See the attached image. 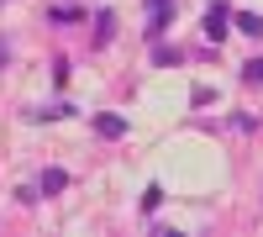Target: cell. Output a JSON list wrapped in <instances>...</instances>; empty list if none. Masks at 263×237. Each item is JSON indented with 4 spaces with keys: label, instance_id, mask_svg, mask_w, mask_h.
<instances>
[{
    "label": "cell",
    "instance_id": "6da1fadb",
    "mask_svg": "<svg viewBox=\"0 0 263 237\" xmlns=\"http://www.w3.org/2000/svg\"><path fill=\"white\" fill-rule=\"evenodd\" d=\"M232 27H237V11L227 6V0H216V6L205 11V37H211V42H221Z\"/></svg>",
    "mask_w": 263,
    "mask_h": 237
},
{
    "label": "cell",
    "instance_id": "7a4b0ae2",
    "mask_svg": "<svg viewBox=\"0 0 263 237\" xmlns=\"http://www.w3.org/2000/svg\"><path fill=\"white\" fill-rule=\"evenodd\" d=\"M168 11H174V0H147V27H142L147 42H158L168 32Z\"/></svg>",
    "mask_w": 263,
    "mask_h": 237
},
{
    "label": "cell",
    "instance_id": "3957f363",
    "mask_svg": "<svg viewBox=\"0 0 263 237\" xmlns=\"http://www.w3.org/2000/svg\"><path fill=\"white\" fill-rule=\"evenodd\" d=\"M95 132H100V137H111V142H116V137H126V116L100 111V116H95Z\"/></svg>",
    "mask_w": 263,
    "mask_h": 237
},
{
    "label": "cell",
    "instance_id": "277c9868",
    "mask_svg": "<svg viewBox=\"0 0 263 237\" xmlns=\"http://www.w3.org/2000/svg\"><path fill=\"white\" fill-rule=\"evenodd\" d=\"M111 32H116V11H100V16H95V48H105Z\"/></svg>",
    "mask_w": 263,
    "mask_h": 237
},
{
    "label": "cell",
    "instance_id": "5b68a950",
    "mask_svg": "<svg viewBox=\"0 0 263 237\" xmlns=\"http://www.w3.org/2000/svg\"><path fill=\"white\" fill-rule=\"evenodd\" d=\"M63 185H69V174H63V169H42V185H37V190H42V195H58Z\"/></svg>",
    "mask_w": 263,
    "mask_h": 237
},
{
    "label": "cell",
    "instance_id": "8992f818",
    "mask_svg": "<svg viewBox=\"0 0 263 237\" xmlns=\"http://www.w3.org/2000/svg\"><path fill=\"white\" fill-rule=\"evenodd\" d=\"M237 32H242V37H263V16L258 11H242V16H237Z\"/></svg>",
    "mask_w": 263,
    "mask_h": 237
},
{
    "label": "cell",
    "instance_id": "52a82bcc",
    "mask_svg": "<svg viewBox=\"0 0 263 237\" xmlns=\"http://www.w3.org/2000/svg\"><path fill=\"white\" fill-rule=\"evenodd\" d=\"M242 79H248V84H263V58H248V63H242Z\"/></svg>",
    "mask_w": 263,
    "mask_h": 237
},
{
    "label": "cell",
    "instance_id": "ba28073f",
    "mask_svg": "<svg viewBox=\"0 0 263 237\" xmlns=\"http://www.w3.org/2000/svg\"><path fill=\"white\" fill-rule=\"evenodd\" d=\"M79 16H84L79 6H53V11H48V21H79Z\"/></svg>",
    "mask_w": 263,
    "mask_h": 237
},
{
    "label": "cell",
    "instance_id": "9c48e42d",
    "mask_svg": "<svg viewBox=\"0 0 263 237\" xmlns=\"http://www.w3.org/2000/svg\"><path fill=\"white\" fill-rule=\"evenodd\" d=\"M158 206H163V190L147 185V190H142V211H158Z\"/></svg>",
    "mask_w": 263,
    "mask_h": 237
},
{
    "label": "cell",
    "instance_id": "30bf717a",
    "mask_svg": "<svg viewBox=\"0 0 263 237\" xmlns=\"http://www.w3.org/2000/svg\"><path fill=\"white\" fill-rule=\"evenodd\" d=\"M0 63H6V37H0Z\"/></svg>",
    "mask_w": 263,
    "mask_h": 237
}]
</instances>
